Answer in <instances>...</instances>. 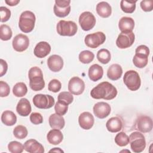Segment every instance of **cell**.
Returning a JSON list of instances; mask_svg holds the SVG:
<instances>
[{"label":"cell","mask_w":153,"mask_h":153,"mask_svg":"<svg viewBox=\"0 0 153 153\" xmlns=\"http://www.w3.org/2000/svg\"><path fill=\"white\" fill-rule=\"evenodd\" d=\"M117 90L115 86L107 81L99 83L90 91L91 96L95 99L112 100L117 95Z\"/></svg>","instance_id":"cell-1"},{"label":"cell","mask_w":153,"mask_h":153,"mask_svg":"<svg viewBox=\"0 0 153 153\" xmlns=\"http://www.w3.org/2000/svg\"><path fill=\"white\" fill-rule=\"evenodd\" d=\"M30 88L35 91L42 90L45 87V81L41 69L37 67H32L28 72Z\"/></svg>","instance_id":"cell-2"},{"label":"cell","mask_w":153,"mask_h":153,"mask_svg":"<svg viewBox=\"0 0 153 153\" xmlns=\"http://www.w3.org/2000/svg\"><path fill=\"white\" fill-rule=\"evenodd\" d=\"M35 20L36 17L33 12L25 11L20 16L19 27L24 33L30 32L34 29Z\"/></svg>","instance_id":"cell-3"},{"label":"cell","mask_w":153,"mask_h":153,"mask_svg":"<svg viewBox=\"0 0 153 153\" xmlns=\"http://www.w3.org/2000/svg\"><path fill=\"white\" fill-rule=\"evenodd\" d=\"M130 148L133 152L139 153L146 147V140L143 134L140 131L132 132L129 136Z\"/></svg>","instance_id":"cell-4"},{"label":"cell","mask_w":153,"mask_h":153,"mask_svg":"<svg viewBox=\"0 0 153 153\" xmlns=\"http://www.w3.org/2000/svg\"><path fill=\"white\" fill-rule=\"evenodd\" d=\"M77 30V25L73 21H66L61 20L56 25L57 32L61 36H74L76 33Z\"/></svg>","instance_id":"cell-5"},{"label":"cell","mask_w":153,"mask_h":153,"mask_svg":"<svg viewBox=\"0 0 153 153\" xmlns=\"http://www.w3.org/2000/svg\"><path fill=\"white\" fill-rule=\"evenodd\" d=\"M123 81L126 87L131 91L137 90L141 85L140 76L134 70H129L126 72L123 76Z\"/></svg>","instance_id":"cell-6"},{"label":"cell","mask_w":153,"mask_h":153,"mask_svg":"<svg viewBox=\"0 0 153 153\" xmlns=\"http://www.w3.org/2000/svg\"><path fill=\"white\" fill-rule=\"evenodd\" d=\"M35 106L39 109H49L54 105V99L49 94H38L32 99Z\"/></svg>","instance_id":"cell-7"},{"label":"cell","mask_w":153,"mask_h":153,"mask_svg":"<svg viewBox=\"0 0 153 153\" xmlns=\"http://www.w3.org/2000/svg\"><path fill=\"white\" fill-rule=\"evenodd\" d=\"M106 40V36L102 32L88 34L84 39L85 45L91 48H96L104 43Z\"/></svg>","instance_id":"cell-8"},{"label":"cell","mask_w":153,"mask_h":153,"mask_svg":"<svg viewBox=\"0 0 153 153\" xmlns=\"http://www.w3.org/2000/svg\"><path fill=\"white\" fill-rule=\"evenodd\" d=\"M134 130L141 133H148L152 129V120L151 118L147 115L139 116L134 124Z\"/></svg>","instance_id":"cell-9"},{"label":"cell","mask_w":153,"mask_h":153,"mask_svg":"<svg viewBox=\"0 0 153 153\" xmlns=\"http://www.w3.org/2000/svg\"><path fill=\"white\" fill-rule=\"evenodd\" d=\"M135 40V35L133 32H121L116 40L117 46L124 49L131 47Z\"/></svg>","instance_id":"cell-10"},{"label":"cell","mask_w":153,"mask_h":153,"mask_svg":"<svg viewBox=\"0 0 153 153\" xmlns=\"http://www.w3.org/2000/svg\"><path fill=\"white\" fill-rule=\"evenodd\" d=\"M79 23L83 30L88 31L93 29L95 26L96 18L92 13L84 11L79 17Z\"/></svg>","instance_id":"cell-11"},{"label":"cell","mask_w":153,"mask_h":153,"mask_svg":"<svg viewBox=\"0 0 153 153\" xmlns=\"http://www.w3.org/2000/svg\"><path fill=\"white\" fill-rule=\"evenodd\" d=\"M71 1L60 0L55 1V4L53 7L54 14L59 17H65L71 12Z\"/></svg>","instance_id":"cell-12"},{"label":"cell","mask_w":153,"mask_h":153,"mask_svg":"<svg viewBox=\"0 0 153 153\" xmlns=\"http://www.w3.org/2000/svg\"><path fill=\"white\" fill-rule=\"evenodd\" d=\"M85 89L84 81L78 76H74L70 79L68 82V90L74 95L81 94Z\"/></svg>","instance_id":"cell-13"},{"label":"cell","mask_w":153,"mask_h":153,"mask_svg":"<svg viewBox=\"0 0 153 153\" xmlns=\"http://www.w3.org/2000/svg\"><path fill=\"white\" fill-rule=\"evenodd\" d=\"M12 45L14 50L17 52H23L28 48L29 39L26 35L19 33L13 38Z\"/></svg>","instance_id":"cell-14"},{"label":"cell","mask_w":153,"mask_h":153,"mask_svg":"<svg viewBox=\"0 0 153 153\" xmlns=\"http://www.w3.org/2000/svg\"><path fill=\"white\" fill-rule=\"evenodd\" d=\"M93 111L96 117L100 119H103L110 114L111 108L108 103L104 102H99L94 105Z\"/></svg>","instance_id":"cell-15"},{"label":"cell","mask_w":153,"mask_h":153,"mask_svg":"<svg viewBox=\"0 0 153 153\" xmlns=\"http://www.w3.org/2000/svg\"><path fill=\"white\" fill-rule=\"evenodd\" d=\"M123 118L120 115H117L111 117L107 121L106 127L109 131L111 133H117L123 128Z\"/></svg>","instance_id":"cell-16"},{"label":"cell","mask_w":153,"mask_h":153,"mask_svg":"<svg viewBox=\"0 0 153 153\" xmlns=\"http://www.w3.org/2000/svg\"><path fill=\"white\" fill-rule=\"evenodd\" d=\"M94 123V117L89 112H83L79 115L78 117L79 125L82 129H90L93 126Z\"/></svg>","instance_id":"cell-17"},{"label":"cell","mask_w":153,"mask_h":153,"mask_svg":"<svg viewBox=\"0 0 153 153\" xmlns=\"http://www.w3.org/2000/svg\"><path fill=\"white\" fill-rule=\"evenodd\" d=\"M48 68L54 72H57L63 67V60L62 57L57 54L50 56L47 60Z\"/></svg>","instance_id":"cell-18"},{"label":"cell","mask_w":153,"mask_h":153,"mask_svg":"<svg viewBox=\"0 0 153 153\" xmlns=\"http://www.w3.org/2000/svg\"><path fill=\"white\" fill-rule=\"evenodd\" d=\"M24 149L29 153H43L44 152V146L36 140L31 139L24 143Z\"/></svg>","instance_id":"cell-19"},{"label":"cell","mask_w":153,"mask_h":153,"mask_svg":"<svg viewBox=\"0 0 153 153\" xmlns=\"http://www.w3.org/2000/svg\"><path fill=\"white\" fill-rule=\"evenodd\" d=\"M51 51L50 45L45 41L38 42L35 47L33 53L38 58H44L50 54Z\"/></svg>","instance_id":"cell-20"},{"label":"cell","mask_w":153,"mask_h":153,"mask_svg":"<svg viewBox=\"0 0 153 153\" xmlns=\"http://www.w3.org/2000/svg\"><path fill=\"white\" fill-rule=\"evenodd\" d=\"M32 111L30 102L26 98L21 99L16 106V111L22 117L28 116Z\"/></svg>","instance_id":"cell-21"},{"label":"cell","mask_w":153,"mask_h":153,"mask_svg":"<svg viewBox=\"0 0 153 153\" xmlns=\"http://www.w3.org/2000/svg\"><path fill=\"white\" fill-rule=\"evenodd\" d=\"M88 75L89 78L93 81H97L100 79L103 75V69L98 64L92 65L88 69Z\"/></svg>","instance_id":"cell-22"},{"label":"cell","mask_w":153,"mask_h":153,"mask_svg":"<svg viewBox=\"0 0 153 153\" xmlns=\"http://www.w3.org/2000/svg\"><path fill=\"white\" fill-rule=\"evenodd\" d=\"M63 136L61 131L59 129L53 128L48 131L47 134V139L48 142L52 145H59L63 140Z\"/></svg>","instance_id":"cell-23"},{"label":"cell","mask_w":153,"mask_h":153,"mask_svg":"<svg viewBox=\"0 0 153 153\" xmlns=\"http://www.w3.org/2000/svg\"><path fill=\"white\" fill-rule=\"evenodd\" d=\"M134 27V21L130 17H123L118 22V27L121 32H132Z\"/></svg>","instance_id":"cell-24"},{"label":"cell","mask_w":153,"mask_h":153,"mask_svg":"<svg viewBox=\"0 0 153 153\" xmlns=\"http://www.w3.org/2000/svg\"><path fill=\"white\" fill-rule=\"evenodd\" d=\"M48 122L50 126L52 128H56L59 130L62 129L65 125L64 118L62 115H58L56 113L53 114L50 116Z\"/></svg>","instance_id":"cell-25"},{"label":"cell","mask_w":153,"mask_h":153,"mask_svg":"<svg viewBox=\"0 0 153 153\" xmlns=\"http://www.w3.org/2000/svg\"><path fill=\"white\" fill-rule=\"evenodd\" d=\"M123 74L122 67L118 64L111 65L107 71V76L109 79L115 81L121 78Z\"/></svg>","instance_id":"cell-26"},{"label":"cell","mask_w":153,"mask_h":153,"mask_svg":"<svg viewBox=\"0 0 153 153\" xmlns=\"http://www.w3.org/2000/svg\"><path fill=\"white\" fill-rule=\"evenodd\" d=\"M96 12L99 16L107 18L111 15L112 8L107 2L102 1L97 4Z\"/></svg>","instance_id":"cell-27"},{"label":"cell","mask_w":153,"mask_h":153,"mask_svg":"<svg viewBox=\"0 0 153 153\" xmlns=\"http://www.w3.org/2000/svg\"><path fill=\"white\" fill-rule=\"evenodd\" d=\"M1 121L7 126H12L16 123L17 117L16 114L11 111L7 110L2 112L1 115Z\"/></svg>","instance_id":"cell-28"},{"label":"cell","mask_w":153,"mask_h":153,"mask_svg":"<svg viewBox=\"0 0 153 153\" xmlns=\"http://www.w3.org/2000/svg\"><path fill=\"white\" fill-rule=\"evenodd\" d=\"M27 88L26 85L23 82L16 83L13 88V93L16 97H23L26 94Z\"/></svg>","instance_id":"cell-29"},{"label":"cell","mask_w":153,"mask_h":153,"mask_svg":"<svg viewBox=\"0 0 153 153\" xmlns=\"http://www.w3.org/2000/svg\"><path fill=\"white\" fill-rule=\"evenodd\" d=\"M148 62V57L145 55L136 54L133 58V63L134 65L138 68H143Z\"/></svg>","instance_id":"cell-30"},{"label":"cell","mask_w":153,"mask_h":153,"mask_svg":"<svg viewBox=\"0 0 153 153\" xmlns=\"http://www.w3.org/2000/svg\"><path fill=\"white\" fill-rule=\"evenodd\" d=\"M137 1L122 0L120 2V7L122 11L126 13H132L136 9V3Z\"/></svg>","instance_id":"cell-31"},{"label":"cell","mask_w":153,"mask_h":153,"mask_svg":"<svg viewBox=\"0 0 153 153\" xmlns=\"http://www.w3.org/2000/svg\"><path fill=\"white\" fill-rule=\"evenodd\" d=\"M97 60L102 64H107L109 62L111 59L110 51L106 48H102L97 51Z\"/></svg>","instance_id":"cell-32"},{"label":"cell","mask_w":153,"mask_h":153,"mask_svg":"<svg viewBox=\"0 0 153 153\" xmlns=\"http://www.w3.org/2000/svg\"><path fill=\"white\" fill-rule=\"evenodd\" d=\"M78 58L79 60L82 63L88 64L93 60L94 58V54L93 53L89 50H84L79 54Z\"/></svg>","instance_id":"cell-33"},{"label":"cell","mask_w":153,"mask_h":153,"mask_svg":"<svg viewBox=\"0 0 153 153\" xmlns=\"http://www.w3.org/2000/svg\"><path fill=\"white\" fill-rule=\"evenodd\" d=\"M13 35V32L10 27L7 25H1L0 26V38L2 41L10 40Z\"/></svg>","instance_id":"cell-34"},{"label":"cell","mask_w":153,"mask_h":153,"mask_svg":"<svg viewBox=\"0 0 153 153\" xmlns=\"http://www.w3.org/2000/svg\"><path fill=\"white\" fill-rule=\"evenodd\" d=\"M115 142L119 146H125L129 143V137L127 134L123 132H120L115 137Z\"/></svg>","instance_id":"cell-35"},{"label":"cell","mask_w":153,"mask_h":153,"mask_svg":"<svg viewBox=\"0 0 153 153\" xmlns=\"http://www.w3.org/2000/svg\"><path fill=\"white\" fill-rule=\"evenodd\" d=\"M28 134L27 128L22 125L17 126L13 130V134L15 137L19 139L25 138Z\"/></svg>","instance_id":"cell-36"},{"label":"cell","mask_w":153,"mask_h":153,"mask_svg":"<svg viewBox=\"0 0 153 153\" xmlns=\"http://www.w3.org/2000/svg\"><path fill=\"white\" fill-rule=\"evenodd\" d=\"M8 149L11 153H22L24 149V145L17 141H11L8 145Z\"/></svg>","instance_id":"cell-37"},{"label":"cell","mask_w":153,"mask_h":153,"mask_svg":"<svg viewBox=\"0 0 153 153\" xmlns=\"http://www.w3.org/2000/svg\"><path fill=\"white\" fill-rule=\"evenodd\" d=\"M57 99L58 101L63 102L69 105L73 102L74 97L72 94L69 91H62L59 94Z\"/></svg>","instance_id":"cell-38"},{"label":"cell","mask_w":153,"mask_h":153,"mask_svg":"<svg viewBox=\"0 0 153 153\" xmlns=\"http://www.w3.org/2000/svg\"><path fill=\"white\" fill-rule=\"evenodd\" d=\"M68 105L63 102L57 101L54 105V110L57 114L60 115H64L68 112Z\"/></svg>","instance_id":"cell-39"},{"label":"cell","mask_w":153,"mask_h":153,"mask_svg":"<svg viewBox=\"0 0 153 153\" xmlns=\"http://www.w3.org/2000/svg\"><path fill=\"white\" fill-rule=\"evenodd\" d=\"M62 88V84L60 81L57 79H51L48 85V89L49 91L53 93H57Z\"/></svg>","instance_id":"cell-40"},{"label":"cell","mask_w":153,"mask_h":153,"mask_svg":"<svg viewBox=\"0 0 153 153\" xmlns=\"http://www.w3.org/2000/svg\"><path fill=\"white\" fill-rule=\"evenodd\" d=\"M0 14H1V22H7L11 17V11L5 7H0Z\"/></svg>","instance_id":"cell-41"},{"label":"cell","mask_w":153,"mask_h":153,"mask_svg":"<svg viewBox=\"0 0 153 153\" xmlns=\"http://www.w3.org/2000/svg\"><path fill=\"white\" fill-rule=\"evenodd\" d=\"M10 92V88L8 84L3 81H0V96L1 97H7L9 95Z\"/></svg>","instance_id":"cell-42"},{"label":"cell","mask_w":153,"mask_h":153,"mask_svg":"<svg viewBox=\"0 0 153 153\" xmlns=\"http://www.w3.org/2000/svg\"><path fill=\"white\" fill-rule=\"evenodd\" d=\"M30 120L35 125H38L43 122V117L40 113L32 112L30 115Z\"/></svg>","instance_id":"cell-43"},{"label":"cell","mask_w":153,"mask_h":153,"mask_svg":"<svg viewBox=\"0 0 153 153\" xmlns=\"http://www.w3.org/2000/svg\"><path fill=\"white\" fill-rule=\"evenodd\" d=\"M141 8L146 12L151 11L153 9V1H142L140 3Z\"/></svg>","instance_id":"cell-44"},{"label":"cell","mask_w":153,"mask_h":153,"mask_svg":"<svg viewBox=\"0 0 153 153\" xmlns=\"http://www.w3.org/2000/svg\"><path fill=\"white\" fill-rule=\"evenodd\" d=\"M149 48L145 45H140L138 46L135 50V53L136 54H142L145 55L148 57L149 55Z\"/></svg>","instance_id":"cell-45"},{"label":"cell","mask_w":153,"mask_h":153,"mask_svg":"<svg viewBox=\"0 0 153 153\" xmlns=\"http://www.w3.org/2000/svg\"><path fill=\"white\" fill-rule=\"evenodd\" d=\"M0 72H1V76H2L4 75L7 71L8 69V65L5 60L1 59L0 60Z\"/></svg>","instance_id":"cell-46"},{"label":"cell","mask_w":153,"mask_h":153,"mask_svg":"<svg viewBox=\"0 0 153 153\" xmlns=\"http://www.w3.org/2000/svg\"><path fill=\"white\" fill-rule=\"evenodd\" d=\"M5 2L7 5L12 7V6H15L17 4H18L20 2V0H8V1L6 0V1H5Z\"/></svg>","instance_id":"cell-47"},{"label":"cell","mask_w":153,"mask_h":153,"mask_svg":"<svg viewBox=\"0 0 153 153\" xmlns=\"http://www.w3.org/2000/svg\"><path fill=\"white\" fill-rule=\"evenodd\" d=\"M50 152H63V151L60 148H54L53 149H51L50 151Z\"/></svg>","instance_id":"cell-48"}]
</instances>
